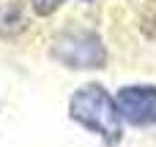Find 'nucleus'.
<instances>
[{"label": "nucleus", "instance_id": "4", "mask_svg": "<svg viewBox=\"0 0 156 147\" xmlns=\"http://www.w3.org/2000/svg\"><path fill=\"white\" fill-rule=\"evenodd\" d=\"M27 30V14L22 0L0 3V38H16Z\"/></svg>", "mask_w": 156, "mask_h": 147}, {"label": "nucleus", "instance_id": "1", "mask_svg": "<svg viewBox=\"0 0 156 147\" xmlns=\"http://www.w3.org/2000/svg\"><path fill=\"white\" fill-rule=\"evenodd\" d=\"M69 117L99 136L104 145H118L123 139V117L118 112L115 95H110L101 85L90 82L71 93L69 98Z\"/></svg>", "mask_w": 156, "mask_h": 147}, {"label": "nucleus", "instance_id": "2", "mask_svg": "<svg viewBox=\"0 0 156 147\" xmlns=\"http://www.w3.org/2000/svg\"><path fill=\"white\" fill-rule=\"evenodd\" d=\"M49 55L71 71H96L107 63V46L93 30H66L52 38Z\"/></svg>", "mask_w": 156, "mask_h": 147}, {"label": "nucleus", "instance_id": "3", "mask_svg": "<svg viewBox=\"0 0 156 147\" xmlns=\"http://www.w3.org/2000/svg\"><path fill=\"white\" fill-rule=\"evenodd\" d=\"M115 104L123 123L137 128L156 125V85H126L115 93Z\"/></svg>", "mask_w": 156, "mask_h": 147}, {"label": "nucleus", "instance_id": "5", "mask_svg": "<svg viewBox=\"0 0 156 147\" xmlns=\"http://www.w3.org/2000/svg\"><path fill=\"white\" fill-rule=\"evenodd\" d=\"M66 0H30V8L36 16H52Z\"/></svg>", "mask_w": 156, "mask_h": 147}]
</instances>
